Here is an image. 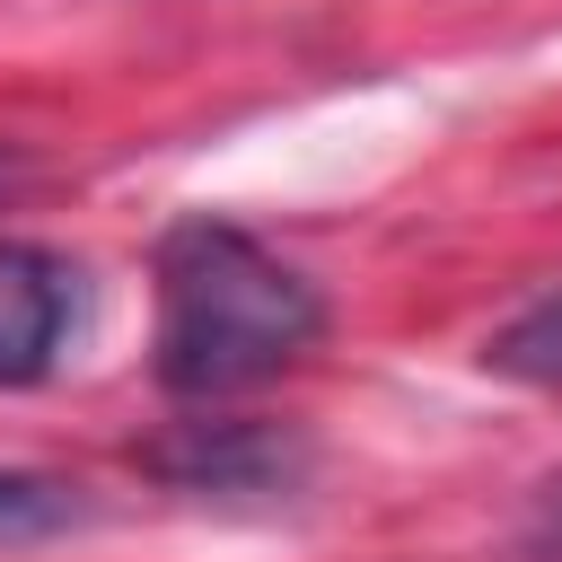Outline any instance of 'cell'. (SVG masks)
Listing matches in <instances>:
<instances>
[{
    "label": "cell",
    "instance_id": "cell-1",
    "mask_svg": "<svg viewBox=\"0 0 562 562\" xmlns=\"http://www.w3.org/2000/svg\"><path fill=\"white\" fill-rule=\"evenodd\" d=\"M149 281H158L149 369L184 404L246 395L325 342V290L237 220L211 211L176 220L149 255Z\"/></svg>",
    "mask_w": 562,
    "mask_h": 562
},
{
    "label": "cell",
    "instance_id": "cell-2",
    "mask_svg": "<svg viewBox=\"0 0 562 562\" xmlns=\"http://www.w3.org/2000/svg\"><path fill=\"white\" fill-rule=\"evenodd\" d=\"M140 465L176 492H290L307 474V439L272 422H176L140 448Z\"/></svg>",
    "mask_w": 562,
    "mask_h": 562
},
{
    "label": "cell",
    "instance_id": "cell-3",
    "mask_svg": "<svg viewBox=\"0 0 562 562\" xmlns=\"http://www.w3.org/2000/svg\"><path fill=\"white\" fill-rule=\"evenodd\" d=\"M79 316V272L53 246L0 237V386H35Z\"/></svg>",
    "mask_w": 562,
    "mask_h": 562
},
{
    "label": "cell",
    "instance_id": "cell-4",
    "mask_svg": "<svg viewBox=\"0 0 562 562\" xmlns=\"http://www.w3.org/2000/svg\"><path fill=\"white\" fill-rule=\"evenodd\" d=\"M483 369L509 378V386H536V395H562V290L527 299L509 325L483 334Z\"/></svg>",
    "mask_w": 562,
    "mask_h": 562
},
{
    "label": "cell",
    "instance_id": "cell-5",
    "mask_svg": "<svg viewBox=\"0 0 562 562\" xmlns=\"http://www.w3.org/2000/svg\"><path fill=\"white\" fill-rule=\"evenodd\" d=\"M79 518H88L79 483H61V474H26V465H0V544L61 536V527H79Z\"/></svg>",
    "mask_w": 562,
    "mask_h": 562
},
{
    "label": "cell",
    "instance_id": "cell-6",
    "mask_svg": "<svg viewBox=\"0 0 562 562\" xmlns=\"http://www.w3.org/2000/svg\"><path fill=\"white\" fill-rule=\"evenodd\" d=\"M527 553L536 562H562V474L536 492V509H527Z\"/></svg>",
    "mask_w": 562,
    "mask_h": 562
},
{
    "label": "cell",
    "instance_id": "cell-7",
    "mask_svg": "<svg viewBox=\"0 0 562 562\" xmlns=\"http://www.w3.org/2000/svg\"><path fill=\"white\" fill-rule=\"evenodd\" d=\"M26 176H35V158H26V149H9V140H0V202H9V193H26Z\"/></svg>",
    "mask_w": 562,
    "mask_h": 562
}]
</instances>
